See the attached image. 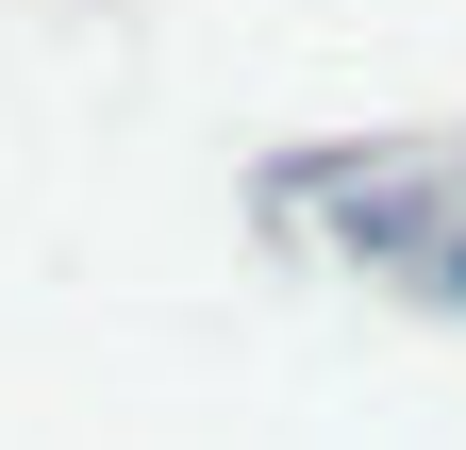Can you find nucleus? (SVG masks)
Listing matches in <instances>:
<instances>
[{
	"label": "nucleus",
	"mask_w": 466,
	"mask_h": 450,
	"mask_svg": "<svg viewBox=\"0 0 466 450\" xmlns=\"http://www.w3.org/2000/svg\"><path fill=\"white\" fill-rule=\"evenodd\" d=\"M450 284H466V267H450Z\"/></svg>",
	"instance_id": "f257e3e1"
}]
</instances>
